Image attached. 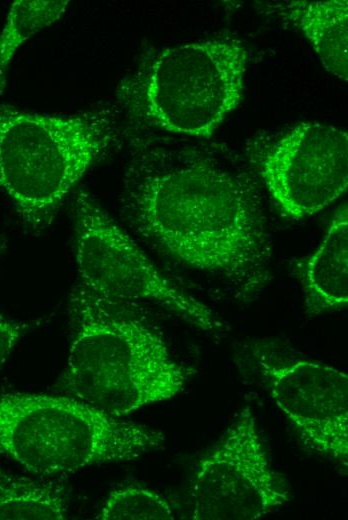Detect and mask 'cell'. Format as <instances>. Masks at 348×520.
I'll return each instance as SVG.
<instances>
[{"instance_id": "cell-7", "label": "cell", "mask_w": 348, "mask_h": 520, "mask_svg": "<svg viewBox=\"0 0 348 520\" xmlns=\"http://www.w3.org/2000/svg\"><path fill=\"white\" fill-rule=\"evenodd\" d=\"M190 494L194 520H254L288 503L290 491L271 465L250 406L200 460Z\"/></svg>"}, {"instance_id": "cell-5", "label": "cell", "mask_w": 348, "mask_h": 520, "mask_svg": "<svg viewBox=\"0 0 348 520\" xmlns=\"http://www.w3.org/2000/svg\"><path fill=\"white\" fill-rule=\"evenodd\" d=\"M247 60L246 48L233 39L163 48L121 84L119 97L155 128L208 138L240 103Z\"/></svg>"}, {"instance_id": "cell-13", "label": "cell", "mask_w": 348, "mask_h": 520, "mask_svg": "<svg viewBox=\"0 0 348 520\" xmlns=\"http://www.w3.org/2000/svg\"><path fill=\"white\" fill-rule=\"evenodd\" d=\"M69 1L17 0L9 9L0 33V95L4 92L9 65L17 49L32 36L57 21Z\"/></svg>"}, {"instance_id": "cell-14", "label": "cell", "mask_w": 348, "mask_h": 520, "mask_svg": "<svg viewBox=\"0 0 348 520\" xmlns=\"http://www.w3.org/2000/svg\"><path fill=\"white\" fill-rule=\"evenodd\" d=\"M167 499L141 485H126L113 490L104 501L96 519L100 520H173Z\"/></svg>"}, {"instance_id": "cell-8", "label": "cell", "mask_w": 348, "mask_h": 520, "mask_svg": "<svg viewBox=\"0 0 348 520\" xmlns=\"http://www.w3.org/2000/svg\"><path fill=\"white\" fill-rule=\"evenodd\" d=\"M259 173L285 216H312L347 190L348 134L333 125L299 123L264 151Z\"/></svg>"}, {"instance_id": "cell-3", "label": "cell", "mask_w": 348, "mask_h": 520, "mask_svg": "<svg viewBox=\"0 0 348 520\" xmlns=\"http://www.w3.org/2000/svg\"><path fill=\"white\" fill-rule=\"evenodd\" d=\"M117 136L109 109L47 115L0 104V188L25 224L42 230Z\"/></svg>"}, {"instance_id": "cell-2", "label": "cell", "mask_w": 348, "mask_h": 520, "mask_svg": "<svg viewBox=\"0 0 348 520\" xmlns=\"http://www.w3.org/2000/svg\"><path fill=\"white\" fill-rule=\"evenodd\" d=\"M132 304L80 283L68 304L71 343L62 391L117 417L176 396L191 374Z\"/></svg>"}, {"instance_id": "cell-4", "label": "cell", "mask_w": 348, "mask_h": 520, "mask_svg": "<svg viewBox=\"0 0 348 520\" xmlns=\"http://www.w3.org/2000/svg\"><path fill=\"white\" fill-rule=\"evenodd\" d=\"M164 442L158 430L68 395H0V455L34 475H69L93 465L130 461Z\"/></svg>"}, {"instance_id": "cell-6", "label": "cell", "mask_w": 348, "mask_h": 520, "mask_svg": "<svg viewBox=\"0 0 348 520\" xmlns=\"http://www.w3.org/2000/svg\"><path fill=\"white\" fill-rule=\"evenodd\" d=\"M73 207L80 284L108 298L156 303L212 335L225 332L209 307L168 281L88 193L79 190Z\"/></svg>"}, {"instance_id": "cell-10", "label": "cell", "mask_w": 348, "mask_h": 520, "mask_svg": "<svg viewBox=\"0 0 348 520\" xmlns=\"http://www.w3.org/2000/svg\"><path fill=\"white\" fill-rule=\"evenodd\" d=\"M307 315L335 312L348 304L347 206L332 218L320 245L306 260L302 274Z\"/></svg>"}, {"instance_id": "cell-1", "label": "cell", "mask_w": 348, "mask_h": 520, "mask_svg": "<svg viewBox=\"0 0 348 520\" xmlns=\"http://www.w3.org/2000/svg\"><path fill=\"white\" fill-rule=\"evenodd\" d=\"M123 212L135 231L247 300L268 280L270 245L246 179L203 157L146 151L129 163Z\"/></svg>"}, {"instance_id": "cell-9", "label": "cell", "mask_w": 348, "mask_h": 520, "mask_svg": "<svg viewBox=\"0 0 348 520\" xmlns=\"http://www.w3.org/2000/svg\"><path fill=\"white\" fill-rule=\"evenodd\" d=\"M270 397L311 450L348 466V376L327 364L260 352Z\"/></svg>"}, {"instance_id": "cell-15", "label": "cell", "mask_w": 348, "mask_h": 520, "mask_svg": "<svg viewBox=\"0 0 348 520\" xmlns=\"http://www.w3.org/2000/svg\"><path fill=\"white\" fill-rule=\"evenodd\" d=\"M30 328V322L13 319L0 313V367Z\"/></svg>"}, {"instance_id": "cell-11", "label": "cell", "mask_w": 348, "mask_h": 520, "mask_svg": "<svg viewBox=\"0 0 348 520\" xmlns=\"http://www.w3.org/2000/svg\"><path fill=\"white\" fill-rule=\"evenodd\" d=\"M284 8L287 18L309 40L322 65L334 76L347 82V1H292Z\"/></svg>"}, {"instance_id": "cell-12", "label": "cell", "mask_w": 348, "mask_h": 520, "mask_svg": "<svg viewBox=\"0 0 348 520\" xmlns=\"http://www.w3.org/2000/svg\"><path fill=\"white\" fill-rule=\"evenodd\" d=\"M68 507L62 486L20 478L0 467V519L63 520Z\"/></svg>"}]
</instances>
